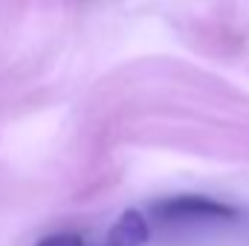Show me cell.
<instances>
[{
  "label": "cell",
  "mask_w": 249,
  "mask_h": 246,
  "mask_svg": "<svg viewBox=\"0 0 249 246\" xmlns=\"http://www.w3.org/2000/svg\"><path fill=\"white\" fill-rule=\"evenodd\" d=\"M151 238V229H148V220L142 211L136 209H127L116 217V223L107 229L102 246H145Z\"/></svg>",
  "instance_id": "obj_2"
},
{
  "label": "cell",
  "mask_w": 249,
  "mask_h": 246,
  "mask_svg": "<svg viewBox=\"0 0 249 246\" xmlns=\"http://www.w3.org/2000/svg\"><path fill=\"white\" fill-rule=\"evenodd\" d=\"M35 246H84V241H81V235H75V232H55V235L41 238Z\"/></svg>",
  "instance_id": "obj_3"
},
{
  "label": "cell",
  "mask_w": 249,
  "mask_h": 246,
  "mask_svg": "<svg viewBox=\"0 0 249 246\" xmlns=\"http://www.w3.org/2000/svg\"><path fill=\"white\" fill-rule=\"evenodd\" d=\"M151 214L157 220H232L238 211L203 194H177V197H165L154 203Z\"/></svg>",
  "instance_id": "obj_1"
}]
</instances>
